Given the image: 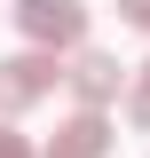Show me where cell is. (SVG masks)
<instances>
[{
    "label": "cell",
    "mask_w": 150,
    "mask_h": 158,
    "mask_svg": "<svg viewBox=\"0 0 150 158\" xmlns=\"http://www.w3.org/2000/svg\"><path fill=\"white\" fill-rule=\"evenodd\" d=\"M16 24H24V40L40 56H56V48L87 40V0H16Z\"/></svg>",
    "instance_id": "6da1fadb"
},
{
    "label": "cell",
    "mask_w": 150,
    "mask_h": 158,
    "mask_svg": "<svg viewBox=\"0 0 150 158\" xmlns=\"http://www.w3.org/2000/svg\"><path fill=\"white\" fill-rule=\"evenodd\" d=\"M63 79H71V95H79V111H111V103L127 95V63H119V56H103V48H79Z\"/></svg>",
    "instance_id": "7a4b0ae2"
},
{
    "label": "cell",
    "mask_w": 150,
    "mask_h": 158,
    "mask_svg": "<svg viewBox=\"0 0 150 158\" xmlns=\"http://www.w3.org/2000/svg\"><path fill=\"white\" fill-rule=\"evenodd\" d=\"M56 79H63V63H56V56H40V48L8 56V63H0V111H32Z\"/></svg>",
    "instance_id": "3957f363"
},
{
    "label": "cell",
    "mask_w": 150,
    "mask_h": 158,
    "mask_svg": "<svg viewBox=\"0 0 150 158\" xmlns=\"http://www.w3.org/2000/svg\"><path fill=\"white\" fill-rule=\"evenodd\" d=\"M111 118H103V111H79V118H63V127H56V142H48V150H40V158H111Z\"/></svg>",
    "instance_id": "277c9868"
},
{
    "label": "cell",
    "mask_w": 150,
    "mask_h": 158,
    "mask_svg": "<svg viewBox=\"0 0 150 158\" xmlns=\"http://www.w3.org/2000/svg\"><path fill=\"white\" fill-rule=\"evenodd\" d=\"M127 118H134V135H150V63L127 79Z\"/></svg>",
    "instance_id": "5b68a950"
},
{
    "label": "cell",
    "mask_w": 150,
    "mask_h": 158,
    "mask_svg": "<svg viewBox=\"0 0 150 158\" xmlns=\"http://www.w3.org/2000/svg\"><path fill=\"white\" fill-rule=\"evenodd\" d=\"M0 158H40V150H32V142L16 135V127H0Z\"/></svg>",
    "instance_id": "8992f818"
},
{
    "label": "cell",
    "mask_w": 150,
    "mask_h": 158,
    "mask_svg": "<svg viewBox=\"0 0 150 158\" xmlns=\"http://www.w3.org/2000/svg\"><path fill=\"white\" fill-rule=\"evenodd\" d=\"M119 16H127L134 32H150V0H119Z\"/></svg>",
    "instance_id": "52a82bcc"
}]
</instances>
